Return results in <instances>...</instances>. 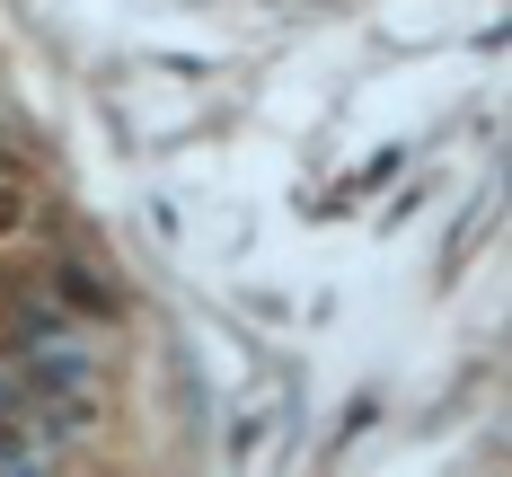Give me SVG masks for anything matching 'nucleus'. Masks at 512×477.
<instances>
[{
  "label": "nucleus",
  "mask_w": 512,
  "mask_h": 477,
  "mask_svg": "<svg viewBox=\"0 0 512 477\" xmlns=\"http://www.w3.org/2000/svg\"><path fill=\"white\" fill-rule=\"evenodd\" d=\"M45 212V195H36V177L27 168H0V248L9 239H27V221Z\"/></svg>",
  "instance_id": "nucleus-1"
}]
</instances>
